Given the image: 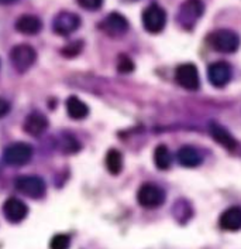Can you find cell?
<instances>
[{"label":"cell","instance_id":"obj_11","mask_svg":"<svg viewBox=\"0 0 241 249\" xmlns=\"http://www.w3.org/2000/svg\"><path fill=\"white\" fill-rule=\"evenodd\" d=\"M80 27V17L71 12H61L54 18L52 29L60 36H69Z\"/></svg>","mask_w":241,"mask_h":249},{"label":"cell","instance_id":"obj_1","mask_svg":"<svg viewBox=\"0 0 241 249\" xmlns=\"http://www.w3.org/2000/svg\"><path fill=\"white\" fill-rule=\"evenodd\" d=\"M209 44L214 50L223 54H233L240 48L241 40L236 31L228 29H220L209 36Z\"/></svg>","mask_w":241,"mask_h":249},{"label":"cell","instance_id":"obj_20","mask_svg":"<svg viewBox=\"0 0 241 249\" xmlns=\"http://www.w3.org/2000/svg\"><path fill=\"white\" fill-rule=\"evenodd\" d=\"M106 167L110 174L113 176H117L123 169V156L119 150L116 149H112L107 152L106 155Z\"/></svg>","mask_w":241,"mask_h":249},{"label":"cell","instance_id":"obj_13","mask_svg":"<svg viewBox=\"0 0 241 249\" xmlns=\"http://www.w3.org/2000/svg\"><path fill=\"white\" fill-rule=\"evenodd\" d=\"M219 225L223 231L237 232L241 230V207H230L219 218Z\"/></svg>","mask_w":241,"mask_h":249},{"label":"cell","instance_id":"obj_26","mask_svg":"<svg viewBox=\"0 0 241 249\" xmlns=\"http://www.w3.org/2000/svg\"><path fill=\"white\" fill-rule=\"evenodd\" d=\"M79 6L86 9V10H97L102 7L103 0H78Z\"/></svg>","mask_w":241,"mask_h":249},{"label":"cell","instance_id":"obj_17","mask_svg":"<svg viewBox=\"0 0 241 249\" xmlns=\"http://www.w3.org/2000/svg\"><path fill=\"white\" fill-rule=\"evenodd\" d=\"M210 133L213 136V139L216 140L219 144H222L223 147H226L227 150H234L237 143L236 139L231 136V133L227 130L226 127H223L222 124L211 122L210 124Z\"/></svg>","mask_w":241,"mask_h":249},{"label":"cell","instance_id":"obj_16","mask_svg":"<svg viewBox=\"0 0 241 249\" xmlns=\"http://www.w3.org/2000/svg\"><path fill=\"white\" fill-rule=\"evenodd\" d=\"M43 27V23L38 17L31 15L21 16L17 18L16 21V30L18 33H23V34H27V36H34L37 33L41 31Z\"/></svg>","mask_w":241,"mask_h":249},{"label":"cell","instance_id":"obj_9","mask_svg":"<svg viewBox=\"0 0 241 249\" xmlns=\"http://www.w3.org/2000/svg\"><path fill=\"white\" fill-rule=\"evenodd\" d=\"M233 75L231 65L226 61L213 62L208 68V77L213 87L216 88H223L230 82Z\"/></svg>","mask_w":241,"mask_h":249},{"label":"cell","instance_id":"obj_7","mask_svg":"<svg viewBox=\"0 0 241 249\" xmlns=\"http://www.w3.org/2000/svg\"><path fill=\"white\" fill-rule=\"evenodd\" d=\"M10 60L18 72H26L34 65V62L37 60V53L29 44H18L12 50Z\"/></svg>","mask_w":241,"mask_h":249},{"label":"cell","instance_id":"obj_28","mask_svg":"<svg viewBox=\"0 0 241 249\" xmlns=\"http://www.w3.org/2000/svg\"><path fill=\"white\" fill-rule=\"evenodd\" d=\"M16 0H0V3H13Z\"/></svg>","mask_w":241,"mask_h":249},{"label":"cell","instance_id":"obj_12","mask_svg":"<svg viewBox=\"0 0 241 249\" xmlns=\"http://www.w3.org/2000/svg\"><path fill=\"white\" fill-rule=\"evenodd\" d=\"M3 214L6 219L12 224H18L21 222L29 214V207L26 205V202L12 197L7 198L3 204Z\"/></svg>","mask_w":241,"mask_h":249},{"label":"cell","instance_id":"obj_5","mask_svg":"<svg viewBox=\"0 0 241 249\" xmlns=\"http://www.w3.org/2000/svg\"><path fill=\"white\" fill-rule=\"evenodd\" d=\"M16 190L26 197L38 200L46 194V181L38 176H21L16 178Z\"/></svg>","mask_w":241,"mask_h":249},{"label":"cell","instance_id":"obj_8","mask_svg":"<svg viewBox=\"0 0 241 249\" xmlns=\"http://www.w3.org/2000/svg\"><path fill=\"white\" fill-rule=\"evenodd\" d=\"M175 79H177L178 85H181L182 88H185L188 91H196L200 87V78H199L197 68L191 62L181 64L177 68Z\"/></svg>","mask_w":241,"mask_h":249},{"label":"cell","instance_id":"obj_19","mask_svg":"<svg viewBox=\"0 0 241 249\" xmlns=\"http://www.w3.org/2000/svg\"><path fill=\"white\" fill-rule=\"evenodd\" d=\"M154 163L157 166V169L160 170H168L172 164V156L169 149L166 147L165 144H160L155 147L154 152Z\"/></svg>","mask_w":241,"mask_h":249},{"label":"cell","instance_id":"obj_15","mask_svg":"<svg viewBox=\"0 0 241 249\" xmlns=\"http://www.w3.org/2000/svg\"><path fill=\"white\" fill-rule=\"evenodd\" d=\"M178 161L183 167H197L203 161L202 153L193 146H182L178 150Z\"/></svg>","mask_w":241,"mask_h":249},{"label":"cell","instance_id":"obj_4","mask_svg":"<svg viewBox=\"0 0 241 249\" xmlns=\"http://www.w3.org/2000/svg\"><path fill=\"white\" fill-rule=\"evenodd\" d=\"M32 157V147L29 143L24 142H17L4 149L3 160L6 164L13 166V167H21L26 166Z\"/></svg>","mask_w":241,"mask_h":249},{"label":"cell","instance_id":"obj_2","mask_svg":"<svg viewBox=\"0 0 241 249\" xmlns=\"http://www.w3.org/2000/svg\"><path fill=\"white\" fill-rule=\"evenodd\" d=\"M205 4L202 0H185L179 6L177 20L182 29L192 30L199 21V18L203 16Z\"/></svg>","mask_w":241,"mask_h":249},{"label":"cell","instance_id":"obj_18","mask_svg":"<svg viewBox=\"0 0 241 249\" xmlns=\"http://www.w3.org/2000/svg\"><path fill=\"white\" fill-rule=\"evenodd\" d=\"M66 112H68V115L72 119L82 121V119H85L89 115V108L78 96H69L68 101H66Z\"/></svg>","mask_w":241,"mask_h":249},{"label":"cell","instance_id":"obj_21","mask_svg":"<svg viewBox=\"0 0 241 249\" xmlns=\"http://www.w3.org/2000/svg\"><path fill=\"white\" fill-rule=\"evenodd\" d=\"M60 146L61 150H62L64 153H68V155L76 153V152H79V149H80V144H79L78 139H76L75 136H72L71 133H64V135L61 136Z\"/></svg>","mask_w":241,"mask_h":249},{"label":"cell","instance_id":"obj_25","mask_svg":"<svg viewBox=\"0 0 241 249\" xmlns=\"http://www.w3.org/2000/svg\"><path fill=\"white\" fill-rule=\"evenodd\" d=\"M117 70L120 72H123V74L131 72L134 70V64H133V61L127 55H120L119 57V62H117Z\"/></svg>","mask_w":241,"mask_h":249},{"label":"cell","instance_id":"obj_23","mask_svg":"<svg viewBox=\"0 0 241 249\" xmlns=\"http://www.w3.org/2000/svg\"><path fill=\"white\" fill-rule=\"evenodd\" d=\"M71 238L66 233H57L49 242V249H69Z\"/></svg>","mask_w":241,"mask_h":249},{"label":"cell","instance_id":"obj_27","mask_svg":"<svg viewBox=\"0 0 241 249\" xmlns=\"http://www.w3.org/2000/svg\"><path fill=\"white\" fill-rule=\"evenodd\" d=\"M9 110H10V104L6 99L0 98V118L6 116L9 113Z\"/></svg>","mask_w":241,"mask_h":249},{"label":"cell","instance_id":"obj_6","mask_svg":"<svg viewBox=\"0 0 241 249\" xmlns=\"http://www.w3.org/2000/svg\"><path fill=\"white\" fill-rule=\"evenodd\" d=\"M166 13L165 10L152 3L143 12V26L151 34H158L165 29Z\"/></svg>","mask_w":241,"mask_h":249},{"label":"cell","instance_id":"obj_14","mask_svg":"<svg viewBox=\"0 0 241 249\" xmlns=\"http://www.w3.org/2000/svg\"><path fill=\"white\" fill-rule=\"evenodd\" d=\"M23 127L30 136H41L48 127V121L41 112H32L26 118Z\"/></svg>","mask_w":241,"mask_h":249},{"label":"cell","instance_id":"obj_24","mask_svg":"<svg viewBox=\"0 0 241 249\" xmlns=\"http://www.w3.org/2000/svg\"><path fill=\"white\" fill-rule=\"evenodd\" d=\"M82 48H83V43L82 41H74V43L68 44L62 50V54L66 55V57H75V55H78L82 51Z\"/></svg>","mask_w":241,"mask_h":249},{"label":"cell","instance_id":"obj_3","mask_svg":"<svg viewBox=\"0 0 241 249\" xmlns=\"http://www.w3.org/2000/svg\"><path fill=\"white\" fill-rule=\"evenodd\" d=\"M165 191L160 186L152 184V183L143 184L137 191V201L141 207H144L147 210L161 207L165 202Z\"/></svg>","mask_w":241,"mask_h":249},{"label":"cell","instance_id":"obj_22","mask_svg":"<svg viewBox=\"0 0 241 249\" xmlns=\"http://www.w3.org/2000/svg\"><path fill=\"white\" fill-rule=\"evenodd\" d=\"M172 214L175 215V218L181 222L188 221L189 217L192 215V208L188 202L185 200H179V201L175 204V207L172 208Z\"/></svg>","mask_w":241,"mask_h":249},{"label":"cell","instance_id":"obj_10","mask_svg":"<svg viewBox=\"0 0 241 249\" xmlns=\"http://www.w3.org/2000/svg\"><path fill=\"white\" fill-rule=\"evenodd\" d=\"M100 29L110 37H120L129 30V20L120 13H110L100 23Z\"/></svg>","mask_w":241,"mask_h":249}]
</instances>
